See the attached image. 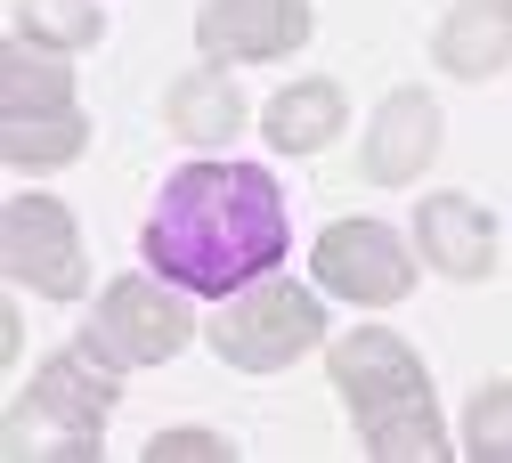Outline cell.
Returning <instances> with one entry per match:
<instances>
[{"label":"cell","instance_id":"obj_8","mask_svg":"<svg viewBox=\"0 0 512 463\" xmlns=\"http://www.w3.org/2000/svg\"><path fill=\"white\" fill-rule=\"evenodd\" d=\"M309 277L342 301H358V309H391V301L415 293V252L382 220H334L309 252Z\"/></svg>","mask_w":512,"mask_h":463},{"label":"cell","instance_id":"obj_15","mask_svg":"<svg viewBox=\"0 0 512 463\" xmlns=\"http://www.w3.org/2000/svg\"><path fill=\"white\" fill-rule=\"evenodd\" d=\"M17 25L41 33L49 49H98V41H106L98 0H17Z\"/></svg>","mask_w":512,"mask_h":463},{"label":"cell","instance_id":"obj_14","mask_svg":"<svg viewBox=\"0 0 512 463\" xmlns=\"http://www.w3.org/2000/svg\"><path fill=\"white\" fill-rule=\"evenodd\" d=\"M342 122H350V98H342V82H326V74L277 90L269 114H261V130H269V147H277V155H317V147H334V139H342Z\"/></svg>","mask_w":512,"mask_h":463},{"label":"cell","instance_id":"obj_4","mask_svg":"<svg viewBox=\"0 0 512 463\" xmlns=\"http://www.w3.org/2000/svg\"><path fill=\"white\" fill-rule=\"evenodd\" d=\"M114 399H122V366L90 334H74L66 350L17 390V407H9L17 423L9 431H33L41 423V455H98V431H106Z\"/></svg>","mask_w":512,"mask_h":463},{"label":"cell","instance_id":"obj_3","mask_svg":"<svg viewBox=\"0 0 512 463\" xmlns=\"http://www.w3.org/2000/svg\"><path fill=\"white\" fill-rule=\"evenodd\" d=\"M90 147V114L74 98L66 49H49L41 33H9L0 49V155L17 171H57Z\"/></svg>","mask_w":512,"mask_h":463},{"label":"cell","instance_id":"obj_13","mask_svg":"<svg viewBox=\"0 0 512 463\" xmlns=\"http://www.w3.org/2000/svg\"><path fill=\"white\" fill-rule=\"evenodd\" d=\"M163 122L179 130L187 147H228L244 130V90H236V65H196V74H179L171 98H163Z\"/></svg>","mask_w":512,"mask_h":463},{"label":"cell","instance_id":"obj_11","mask_svg":"<svg viewBox=\"0 0 512 463\" xmlns=\"http://www.w3.org/2000/svg\"><path fill=\"white\" fill-rule=\"evenodd\" d=\"M415 252L439 277L480 285L496 269V220L472 204V195H431V204H415Z\"/></svg>","mask_w":512,"mask_h":463},{"label":"cell","instance_id":"obj_5","mask_svg":"<svg viewBox=\"0 0 512 463\" xmlns=\"http://www.w3.org/2000/svg\"><path fill=\"white\" fill-rule=\"evenodd\" d=\"M204 342L236 366V374H285L301 350L326 342V301H317L309 285H285V277H252L212 325Z\"/></svg>","mask_w":512,"mask_h":463},{"label":"cell","instance_id":"obj_10","mask_svg":"<svg viewBox=\"0 0 512 463\" xmlns=\"http://www.w3.org/2000/svg\"><path fill=\"white\" fill-rule=\"evenodd\" d=\"M439 155V98L431 90H391L366 122V179L374 187H407Z\"/></svg>","mask_w":512,"mask_h":463},{"label":"cell","instance_id":"obj_17","mask_svg":"<svg viewBox=\"0 0 512 463\" xmlns=\"http://www.w3.org/2000/svg\"><path fill=\"white\" fill-rule=\"evenodd\" d=\"M236 455V439H220V431H155L147 439V463H228Z\"/></svg>","mask_w":512,"mask_h":463},{"label":"cell","instance_id":"obj_16","mask_svg":"<svg viewBox=\"0 0 512 463\" xmlns=\"http://www.w3.org/2000/svg\"><path fill=\"white\" fill-rule=\"evenodd\" d=\"M464 455L472 463H512V382H480L464 407Z\"/></svg>","mask_w":512,"mask_h":463},{"label":"cell","instance_id":"obj_1","mask_svg":"<svg viewBox=\"0 0 512 463\" xmlns=\"http://www.w3.org/2000/svg\"><path fill=\"white\" fill-rule=\"evenodd\" d=\"M139 244H147V269L163 285L228 301L285 260V244H293L285 187L261 163H187L163 179Z\"/></svg>","mask_w":512,"mask_h":463},{"label":"cell","instance_id":"obj_9","mask_svg":"<svg viewBox=\"0 0 512 463\" xmlns=\"http://www.w3.org/2000/svg\"><path fill=\"white\" fill-rule=\"evenodd\" d=\"M309 33H317L309 0H204V17H196V49L212 65H261V57L301 49Z\"/></svg>","mask_w":512,"mask_h":463},{"label":"cell","instance_id":"obj_6","mask_svg":"<svg viewBox=\"0 0 512 463\" xmlns=\"http://www.w3.org/2000/svg\"><path fill=\"white\" fill-rule=\"evenodd\" d=\"M0 260H9V285L41 293V301H74L90 285L82 228L57 195H9V212H0Z\"/></svg>","mask_w":512,"mask_h":463},{"label":"cell","instance_id":"obj_12","mask_svg":"<svg viewBox=\"0 0 512 463\" xmlns=\"http://www.w3.org/2000/svg\"><path fill=\"white\" fill-rule=\"evenodd\" d=\"M431 57L456 82H488L512 65V0H456L447 25L431 33Z\"/></svg>","mask_w":512,"mask_h":463},{"label":"cell","instance_id":"obj_2","mask_svg":"<svg viewBox=\"0 0 512 463\" xmlns=\"http://www.w3.org/2000/svg\"><path fill=\"white\" fill-rule=\"evenodd\" d=\"M326 374L350 399V423H358V447L382 455V463H439L447 455V431H439V399H431V374L415 358V342L382 334V325H358L326 350Z\"/></svg>","mask_w":512,"mask_h":463},{"label":"cell","instance_id":"obj_7","mask_svg":"<svg viewBox=\"0 0 512 463\" xmlns=\"http://www.w3.org/2000/svg\"><path fill=\"white\" fill-rule=\"evenodd\" d=\"M82 334H90L114 366H163V358H179L187 342H196V317H187L179 285L163 293V285H147V277H114V285L98 293V309H90Z\"/></svg>","mask_w":512,"mask_h":463}]
</instances>
